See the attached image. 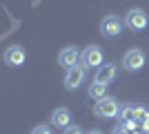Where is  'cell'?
<instances>
[{
    "mask_svg": "<svg viewBox=\"0 0 149 134\" xmlns=\"http://www.w3.org/2000/svg\"><path fill=\"white\" fill-rule=\"evenodd\" d=\"M145 60H147L145 51L138 49V47H134V49H129V51L123 56V67H125L127 72H140V69L145 67Z\"/></svg>",
    "mask_w": 149,
    "mask_h": 134,
    "instance_id": "277c9868",
    "label": "cell"
},
{
    "mask_svg": "<svg viewBox=\"0 0 149 134\" xmlns=\"http://www.w3.org/2000/svg\"><path fill=\"white\" fill-rule=\"evenodd\" d=\"M49 121H51V128L67 130L69 125H71V112H69V107H56L51 112Z\"/></svg>",
    "mask_w": 149,
    "mask_h": 134,
    "instance_id": "9c48e42d",
    "label": "cell"
},
{
    "mask_svg": "<svg viewBox=\"0 0 149 134\" xmlns=\"http://www.w3.org/2000/svg\"><path fill=\"white\" fill-rule=\"evenodd\" d=\"M123 27H125V20L118 18L116 13H109V16H105V18L100 20V34H102L105 38H116V36H120Z\"/></svg>",
    "mask_w": 149,
    "mask_h": 134,
    "instance_id": "3957f363",
    "label": "cell"
},
{
    "mask_svg": "<svg viewBox=\"0 0 149 134\" xmlns=\"http://www.w3.org/2000/svg\"><path fill=\"white\" fill-rule=\"evenodd\" d=\"M31 134H51V128L49 125H36L31 130Z\"/></svg>",
    "mask_w": 149,
    "mask_h": 134,
    "instance_id": "5bb4252c",
    "label": "cell"
},
{
    "mask_svg": "<svg viewBox=\"0 0 149 134\" xmlns=\"http://www.w3.org/2000/svg\"><path fill=\"white\" fill-rule=\"evenodd\" d=\"M87 134H102V132H100V130H89Z\"/></svg>",
    "mask_w": 149,
    "mask_h": 134,
    "instance_id": "2e32d148",
    "label": "cell"
},
{
    "mask_svg": "<svg viewBox=\"0 0 149 134\" xmlns=\"http://www.w3.org/2000/svg\"><path fill=\"white\" fill-rule=\"evenodd\" d=\"M93 114L100 116V119H116V116L120 114V105L113 96H105V98H98V101H96Z\"/></svg>",
    "mask_w": 149,
    "mask_h": 134,
    "instance_id": "6da1fadb",
    "label": "cell"
},
{
    "mask_svg": "<svg viewBox=\"0 0 149 134\" xmlns=\"http://www.w3.org/2000/svg\"><path fill=\"white\" fill-rule=\"evenodd\" d=\"M62 134H85L80 125H69L67 130H62Z\"/></svg>",
    "mask_w": 149,
    "mask_h": 134,
    "instance_id": "9a60e30c",
    "label": "cell"
},
{
    "mask_svg": "<svg viewBox=\"0 0 149 134\" xmlns=\"http://www.w3.org/2000/svg\"><path fill=\"white\" fill-rule=\"evenodd\" d=\"M80 63L85 65V67L98 69L100 65L105 63V51H102V47H98V45H89V47H85V49L80 51Z\"/></svg>",
    "mask_w": 149,
    "mask_h": 134,
    "instance_id": "7a4b0ae2",
    "label": "cell"
},
{
    "mask_svg": "<svg viewBox=\"0 0 149 134\" xmlns=\"http://www.w3.org/2000/svg\"><path fill=\"white\" fill-rule=\"evenodd\" d=\"M131 134H143V132H131Z\"/></svg>",
    "mask_w": 149,
    "mask_h": 134,
    "instance_id": "e0dca14e",
    "label": "cell"
},
{
    "mask_svg": "<svg viewBox=\"0 0 149 134\" xmlns=\"http://www.w3.org/2000/svg\"><path fill=\"white\" fill-rule=\"evenodd\" d=\"M27 60V51L25 47H20V45H11L9 49L5 51V63L9 67H20V65H25Z\"/></svg>",
    "mask_w": 149,
    "mask_h": 134,
    "instance_id": "ba28073f",
    "label": "cell"
},
{
    "mask_svg": "<svg viewBox=\"0 0 149 134\" xmlns=\"http://www.w3.org/2000/svg\"><path fill=\"white\" fill-rule=\"evenodd\" d=\"M85 72H87V67H85L82 63L69 67L67 74H65V87L67 89H78L82 85V81H85Z\"/></svg>",
    "mask_w": 149,
    "mask_h": 134,
    "instance_id": "8992f818",
    "label": "cell"
},
{
    "mask_svg": "<svg viewBox=\"0 0 149 134\" xmlns=\"http://www.w3.org/2000/svg\"><path fill=\"white\" fill-rule=\"evenodd\" d=\"M89 96H91L93 101H98V98H105V96H107V83L93 81V83L89 85Z\"/></svg>",
    "mask_w": 149,
    "mask_h": 134,
    "instance_id": "7c38bea8",
    "label": "cell"
},
{
    "mask_svg": "<svg viewBox=\"0 0 149 134\" xmlns=\"http://www.w3.org/2000/svg\"><path fill=\"white\" fill-rule=\"evenodd\" d=\"M147 25H149V18L143 9H129L125 16V27H129L131 32H143Z\"/></svg>",
    "mask_w": 149,
    "mask_h": 134,
    "instance_id": "5b68a950",
    "label": "cell"
},
{
    "mask_svg": "<svg viewBox=\"0 0 149 134\" xmlns=\"http://www.w3.org/2000/svg\"><path fill=\"white\" fill-rule=\"evenodd\" d=\"M78 60H80V51H78V47H74V45H69V47L60 49V54H58V65L65 67V69L78 65Z\"/></svg>",
    "mask_w": 149,
    "mask_h": 134,
    "instance_id": "52a82bcc",
    "label": "cell"
},
{
    "mask_svg": "<svg viewBox=\"0 0 149 134\" xmlns=\"http://www.w3.org/2000/svg\"><path fill=\"white\" fill-rule=\"evenodd\" d=\"M111 134H131V130L127 128V125H125V123H120V125H113Z\"/></svg>",
    "mask_w": 149,
    "mask_h": 134,
    "instance_id": "4fadbf2b",
    "label": "cell"
},
{
    "mask_svg": "<svg viewBox=\"0 0 149 134\" xmlns=\"http://www.w3.org/2000/svg\"><path fill=\"white\" fill-rule=\"evenodd\" d=\"M116 76H118V65L116 63H102L98 69H96V78H93V81H100V83L109 85Z\"/></svg>",
    "mask_w": 149,
    "mask_h": 134,
    "instance_id": "30bf717a",
    "label": "cell"
},
{
    "mask_svg": "<svg viewBox=\"0 0 149 134\" xmlns=\"http://www.w3.org/2000/svg\"><path fill=\"white\" fill-rule=\"evenodd\" d=\"M140 112L143 107H138V105H127V107L120 109V121L123 123H129V121H140Z\"/></svg>",
    "mask_w": 149,
    "mask_h": 134,
    "instance_id": "8fae6325",
    "label": "cell"
}]
</instances>
